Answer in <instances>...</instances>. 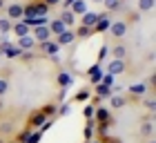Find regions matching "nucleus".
<instances>
[{
  "mask_svg": "<svg viewBox=\"0 0 156 143\" xmlns=\"http://www.w3.org/2000/svg\"><path fill=\"white\" fill-rule=\"evenodd\" d=\"M147 143H156V141H147Z\"/></svg>",
  "mask_w": 156,
  "mask_h": 143,
  "instance_id": "nucleus-46",
  "label": "nucleus"
},
{
  "mask_svg": "<svg viewBox=\"0 0 156 143\" xmlns=\"http://www.w3.org/2000/svg\"><path fill=\"white\" fill-rule=\"evenodd\" d=\"M94 127H96V121H94V119H89V121H87V125H85V130H83L85 141H91V139H94Z\"/></svg>",
  "mask_w": 156,
  "mask_h": 143,
  "instance_id": "nucleus-25",
  "label": "nucleus"
},
{
  "mask_svg": "<svg viewBox=\"0 0 156 143\" xmlns=\"http://www.w3.org/2000/svg\"><path fill=\"white\" fill-rule=\"evenodd\" d=\"M11 34L16 36V38H23V36H29L31 34V27H27L23 20H18V23L11 25Z\"/></svg>",
  "mask_w": 156,
  "mask_h": 143,
  "instance_id": "nucleus-13",
  "label": "nucleus"
},
{
  "mask_svg": "<svg viewBox=\"0 0 156 143\" xmlns=\"http://www.w3.org/2000/svg\"><path fill=\"white\" fill-rule=\"evenodd\" d=\"M94 121H96V123H112V110L105 107V105H96Z\"/></svg>",
  "mask_w": 156,
  "mask_h": 143,
  "instance_id": "nucleus-4",
  "label": "nucleus"
},
{
  "mask_svg": "<svg viewBox=\"0 0 156 143\" xmlns=\"http://www.w3.org/2000/svg\"><path fill=\"white\" fill-rule=\"evenodd\" d=\"M5 110V103H2V98H0V112H2Z\"/></svg>",
  "mask_w": 156,
  "mask_h": 143,
  "instance_id": "nucleus-43",
  "label": "nucleus"
},
{
  "mask_svg": "<svg viewBox=\"0 0 156 143\" xmlns=\"http://www.w3.org/2000/svg\"><path fill=\"white\" fill-rule=\"evenodd\" d=\"M140 103H143L147 110H150L152 114H154V110H156V103H154V96H145V98H140Z\"/></svg>",
  "mask_w": 156,
  "mask_h": 143,
  "instance_id": "nucleus-34",
  "label": "nucleus"
},
{
  "mask_svg": "<svg viewBox=\"0 0 156 143\" xmlns=\"http://www.w3.org/2000/svg\"><path fill=\"white\" fill-rule=\"evenodd\" d=\"M58 20L67 27V29H72V27L76 25V16H74V13L69 11V9H62V11H60V16H58Z\"/></svg>",
  "mask_w": 156,
  "mask_h": 143,
  "instance_id": "nucleus-17",
  "label": "nucleus"
},
{
  "mask_svg": "<svg viewBox=\"0 0 156 143\" xmlns=\"http://www.w3.org/2000/svg\"><path fill=\"white\" fill-rule=\"evenodd\" d=\"M40 2H45V5L49 7V9H51V7H56V5H60L62 0H40Z\"/></svg>",
  "mask_w": 156,
  "mask_h": 143,
  "instance_id": "nucleus-40",
  "label": "nucleus"
},
{
  "mask_svg": "<svg viewBox=\"0 0 156 143\" xmlns=\"http://www.w3.org/2000/svg\"><path fill=\"white\" fill-rule=\"evenodd\" d=\"M11 132H13V121H2L0 123V137H7Z\"/></svg>",
  "mask_w": 156,
  "mask_h": 143,
  "instance_id": "nucleus-29",
  "label": "nucleus"
},
{
  "mask_svg": "<svg viewBox=\"0 0 156 143\" xmlns=\"http://www.w3.org/2000/svg\"><path fill=\"white\" fill-rule=\"evenodd\" d=\"M7 90H9V81H7V78L2 76V78H0V96L7 94Z\"/></svg>",
  "mask_w": 156,
  "mask_h": 143,
  "instance_id": "nucleus-39",
  "label": "nucleus"
},
{
  "mask_svg": "<svg viewBox=\"0 0 156 143\" xmlns=\"http://www.w3.org/2000/svg\"><path fill=\"white\" fill-rule=\"evenodd\" d=\"M36 45H38V42L34 40L31 34H29V36H23V38H16V47H20L23 52H34Z\"/></svg>",
  "mask_w": 156,
  "mask_h": 143,
  "instance_id": "nucleus-11",
  "label": "nucleus"
},
{
  "mask_svg": "<svg viewBox=\"0 0 156 143\" xmlns=\"http://www.w3.org/2000/svg\"><path fill=\"white\" fill-rule=\"evenodd\" d=\"M96 2H103V0H96Z\"/></svg>",
  "mask_w": 156,
  "mask_h": 143,
  "instance_id": "nucleus-47",
  "label": "nucleus"
},
{
  "mask_svg": "<svg viewBox=\"0 0 156 143\" xmlns=\"http://www.w3.org/2000/svg\"><path fill=\"white\" fill-rule=\"evenodd\" d=\"M56 110H58V105H56V103H45L40 107V112L45 114L47 119H56Z\"/></svg>",
  "mask_w": 156,
  "mask_h": 143,
  "instance_id": "nucleus-24",
  "label": "nucleus"
},
{
  "mask_svg": "<svg viewBox=\"0 0 156 143\" xmlns=\"http://www.w3.org/2000/svg\"><path fill=\"white\" fill-rule=\"evenodd\" d=\"M127 103L129 101H127V96H123V94H112L109 96V107L112 110H120V107H125Z\"/></svg>",
  "mask_w": 156,
  "mask_h": 143,
  "instance_id": "nucleus-18",
  "label": "nucleus"
},
{
  "mask_svg": "<svg viewBox=\"0 0 156 143\" xmlns=\"http://www.w3.org/2000/svg\"><path fill=\"white\" fill-rule=\"evenodd\" d=\"M112 94H114V92H112V87H107V85H103V83L96 85V96L101 98V101H103V98H109Z\"/></svg>",
  "mask_w": 156,
  "mask_h": 143,
  "instance_id": "nucleus-23",
  "label": "nucleus"
},
{
  "mask_svg": "<svg viewBox=\"0 0 156 143\" xmlns=\"http://www.w3.org/2000/svg\"><path fill=\"white\" fill-rule=\"evenodd\" d=\"M0 143H5V139H2V137H0Z\"/></svg>",
  "mask_w": 156,
  "mask_h": 143,
  "instance_id": "nucleus-45",
  "label": "nucleus"
},
{
  "mask_svg": "<svg viewBox=\"0 0 156 143\" xmlns=\"http://www.w3.org/2000/svg\"><path fill=\"white\" fill-rule=\"evenodd\" d=\"M125 72H127V61H114V58H112L107 63V74L120 76V74H125Z\"/></svg>",
  "mask_w": 156,
  "mask_h": 143,
  "instance_id": "nucleus-5",
  "label": "nucleus"
},
{
  "mask_svg": "<svg viewBox=\"0 0 156 143\" xmlns=\"http://www.w3.org/2000/svg\"><path fill=\"white\" fill-rule=\"evenodd\" d=\"M127 92H129V96H127L129 103H140V98H145L147 94H150V90H147L145 83H134V85L127 87Z\"/></svg>",
  "mask_w": 156,
  "mask_h": 143,
  "instance_id": "nucleus-1",
  "label": "nucleus"
},
{
  "mask_svg": "<svg viewBox=\"0 0 156 143\" xmlns=\"http://www.w3.org/2000/svg\"><path fill=\"white\" fill-rule=\"evenodd\" d=\"M56 83H58L60 90H67L69 85L74 83V76L69 74V72H58V76H56Z\"/></svg>",
  "mask_w": 156,
  "mask_h": 143,
  "instance_id": "nucleus-15",
  "label": "nucleus"
},
{
  "mask_svg": "<svg viewBox=\"0 0 156 143\" xmlns=\"http://www.w3.org/2000/svg\"><path fill=\"white\" fill-rule=\"evenodd\" d=\"M31 36L36 42H45V40H51V31H49V27H31Z\"/></svg>",
  "mask_w": 156,
  "mask_h": 143,
  "instance_id": "nucleus-9",
  "label": "nucleus"
},
{
  "mask_svg": "<svg viewBox=\"0 0 156 143\" xmlns=\"http://www.w3.org/2000/svg\"><path fill=\"white\" fill-rule=\"evenodd\" d=\"M112 13L107 11H103V13H98V20H96V25H94V34H105V31H109V25H112Z\"/></svg>",
  "mask_w": 156,
  "mask_h": 143,
  "instance_id": "nucleus-3",
  "label": "nucleus"
},
{
  "mask_svg": "<svg viewBox=\"0 0 156 143\" xmlns=\"http://www.w3.org/2000/svg\"><path fill=\"white\" fill-rule=\"evenodd\" d=\"M69 11L74 13V16H83V13H87V0H74L72 5H69Z\"/></svg>",
  "mask_w": 156,
  "mask_h": 143,
  "instance_id": "nucleus-14",
  "label": "nucleus"
},
{
  "mask_svg": "<svg viewBox=\"0 0 156 143\" xmlns=\"http://www.w3.org/2000/svg\"><path fill=\"white\" fill-rule=\"evenodd\" d=\"M29 132H31L29 127H25L23 132H18V134H16V139H13V141H16V143H25V141H27V137H29Z\"/></svg>",
  "mask_w": 156,
  "mask_h": 143,
  "instance_id": "nucleus-36",
  "label": "nucleus"
},
{
  "mask_svg": "<svg viewBox=\"0 0 156 143\" xmlns=\"http://www.w3.org/2000/svg\"><path fill=\"white\" fill-rule=\"evenodd\" d=\"M0 9H5V0H0Z\"/></svg>",
  "mask_w": 156,
  "mask_h": 143,
  "instance_id": "nucleus-44",
  "label": "nucleus"
},
{
  "mask_svg": "<svg viewBox=\"0 0 156 143\" xmlns=\"http://www.w3.org/2000/svg\"><path fill=\"white\" fill-rule=\"evenodd\" d=\"M11 25H13V23H11L7 16L0 18V36H9V34H11Z\"/></svg>",
  "mask_w": 156,
  "mask_h": 143,
  "instance_id": "nucleus-27",
  "label": "nucleus"
},
{
  "mask_svg": "<svg viewBox=\"0 0 156 143\" xmlns=\"http://www.w3.org/2000/svg\"><path fill=\"white\" fill-rule=\"evenodd\" d=\"M76 40V36H74V29H65L60 36H56V42H58L60 47H65V45H72V42Z\"/></svg>",
  "mask_w": 156,
  "mask_h": 143,
  "instance_id": "nucleus-16",
  "label": "nucleus"
},
{
  "mask_svg": "<svg viewBox=\"0 0 156 143\" xmlns=\"http://www.w3.org/2000/svg\"><path fill=\"white\" fill-rule=\"evenodd\" d=\"M109 34L114 36V38H123V36L127 34V20H112Z\"/></svg>",
  "mask_w": 156,
  "mask_h": 143,
  "instance_id": "nucleus-6",
  "label": "nucleus"
},
{
  "mask_svg": "<svg viewBox=\"0 0 156 143\" xmlns=\"http://www.w3.org/2000/svg\"><path fill=\"white\" fill-rule=\"evenodd\" d=\"M47 27H49V31H51V38H54V36H60L62 31L67 29V27L62 25L58 18H56V20H49V25H47Z\"/></svg>",
  "mask_w": 156,
  "mask_h": 143,
  "instance_id": "nucleus-21",
  "label": "nucleus"
},
{
  "mask_svg": "<svg viewBox=\"0 0 156 143\" xmlns=\"http://www.w3.org/2000/svg\"><path fill=\"white\" fill-rule=\"evenodd\" d=\"M96 20H98V13H96V11H87V13H83V16H80V25H83V27H89V29H94Z\"/></svg>",
  "mask_w": 156,
  "mask_h": 143,
  "instance_id": "nucleus-19",
  "label": "nucleus"
},
{
  "mask_svg": "<svg viewBox=\"0 0 156 143\" xmlns=\"http://www.w3.org/2000/svg\"><path fill=\"white\" fill-rule=\"evenodd\" d=\"M101 83L107 85V87H114V76H112V74H103V81Z\"/></svg>",
  "mask_w": 156,
  "mask_h": 143,
  "instance_id": "nucleus-37",
  "label": "nucleus"
},
{
  "mask_svg": "<svg viewBox=\"0 0 156 143\" xmlns=\"http://www.w3.org/2000/svg\"><path fill=\"white\" fill-rule=\"evenodd\" d=\"M45 121H47V116H45V114H42L40 110H36L29 119H27V125H25V127H29V130H34V127H36V130H40Z\"/></svg>",
  "mask_w": 156,
  "mask_h": 143,
  "instance_id": "nucleus-7",
  "label": "nucleus"
},
{
  "mask_svg": "<svg viewBox=\"0 0 156 143\" xmlns=\"http://www.w3.org/2000/svg\"><path fill=\"white\" fill-rule=\"evenodd\" d=\"M87 74H89V83L91 85H98L103 81V74H105V69H103V65H98V63H94L89 69H87Z\"/></svg>",
  "mask_w": 156,
  "mask_h": 143,
  "instance_id": "nucleus-10",
  "label": "nucleus"
},
{
  "mask_svg": "<svg viewBox=\"0 0 156 143\" xmlns=\"http://www.w3.org/2000/svg\"><path fill=\"white\" fill-rule=\"evenodd\" d=\"M40 139H42V132H40V130H36V132H34V130H31L25 143H40Z\"/></svg>",
  "mask_w": 156,
  "mask_h": 143,
  "instance_id": "nucleus-32",
  "label": "nucleus"
},
{
  "mask_svg": "<svg viewBox=\"0 0 156 143\" xmlns=\"http://www.w3.org/2000/svg\"><path fill=\"white\" fill-rule=\"evenodd\" d=\"M107 56H109V47H107V45H103L101 49H98V56H96V58H98V65H103V61L107 58Z\"/></svg>",
  "mask_w": 156,
  "mask_h": 143,
  "instance_id": "nucleus-33",
  "label": "nucleus"
},
{
  "mask_svg": "<svg viewBox=\"0 0 156 143\" xmlns=\"http://www.w3.org/2000/svg\"><path fill=\"white\" fill-rule=\"evenodd\" d=\"M138 11H152L154 9V0H138Z\"/></svg>",
  "mask_w": 156,
  "mask_h": 143,
  "instance_id": "nucleus-30",
  "label": "nucleus"
},
{
  "mask_svg": "<svg viewBox=\"0 0 156 143\" xmlns=\"http://www.w3.org/2000/svg\"><path fill=\"white\" fill-rule=\"evenodd\" d=\"M7 18H9L11 23H18V20L23 18V2H11V5H7Z\"/></svg>",
  "mask_w": 156,
  "mask_h": 143,
  "instance_id": "nucleus-8",
  "label": "nucleus"
},
{
  "mask_svg": "<svg viewBox=\"0 0 156 143\" xmlns=\"http://www.w3.org/2000/svg\"><path fill=\"white\" fill-rule=\"evenodd\" d=\"M74 36L76 38H89V36H94V29H89V27H76L74 29Z\"/></svg>",
  "mask_w": 156,
  "mask_h": 143,
  "instance_id": "nucleus-28",
  "label": "nucleus"
},
{
  "mask_svg": "<svg viewBox=\"0 0 156 143\" xmlns=\"http://www.w3.org/2000/svg\"><path fill=\"white\" fill-rule=\"evenodd\" d=\"M83 143H89V141H83Z\"/></svg>",
  "mask_w": 156,
  "mask_h": 143,
  "instance_id": "nucleus-48",
  "label": "nucleus"
},
{
  "mask_svg": "<svg viewBox=\"0 0 156 143\" xmlns=\"http://www.w3.org/2000/svg\"><path fill=\"white\" fill-rule=\"evenodd\" d=\"M89 98H91V90L89 87H83V90H78L74 94V103H87Z\"/></svg>",
  "mask_w": 156,
  "mask_h": 143,
  "instance_id": "nucleus-22",
  "label": "nucleus"
},
{
  "mask_svg": "<svg viewBox=\"0 0 156 143\" xmlns=\"http://www.w3.org/2000/svg\"><path fill=\"white\" fill-rule=\"evenodd\" d=\"M0 58H2V54H0Z\"/></svg>",
  "mask_w": 156,
  "mask_h": 143,
  "instance_id": "nucleus-50",
  "label": "nucleus"
},
{
  "mask_svg": "<svg viewBox=\"0 0 156 143\" xmlns=\"http://www.w3.org/2000/svg\"><path fill=\"white\" fill-rule=\"evenodd\" d=\"M34 11H36V16H49V7L40 0H34Z\"/></svg>",
  "mask_w": 156,
  "mask_h": 143,
  "instance_id": "nucleus-26",
  "label": "nucleus"
},
{
  "mask_svg": "<svg viewBox=\"0 0 156 143\" xmlns=\"http://www.w3.org/2000/svg\"><path fill=\"white\" fill-rule=\"evenodd\" d=\"M103 143H123V141H120V139H112V137H107Z\"/></svg>",
  "mask_w": 156,
  "mask_h": 143,
  "instance_id": "nucleus-41",
  "label": "nucleus"
},
{
  "mask_svg": "<svg viewBox=\"0 0 156 143\" xmlns=\"http://www.w3.org/2000/svg\"><path fill=\"white\" fill-rule=\"evenodd\" d=\"M109 56L114 61H127V47L123 42H116L114 47H109Z\"/></svg>",
  "mask_w": 156,
  "mask_h": 143,
  "instance_id": "nucleus-12",
  "label": "nucleus"
},
{
  "mask_svg": "<svg viewBox=\"0 0 156 143\" xmlns=\"http://www.w3.org/2000/svg\"><path fill=\"white\" fill-rule=\"evenodd\" d=\"M89 143H103V141H101V139H91Z\"/></svg>",
  "mask_w": 156,
  "mask_h": 143,
  "instance_id": "nucleus-42",
  "label": "nucleus"
},
{
  "mask_svg": "<svg viewBox=\"0 0 156 143\" xmlns=\"http://www.w3.org/2000/svg\"><path fill=\"white\" fill-rule=\"evenodd\" d=\"M36 49H38L40 54H45V56H49V58H51V56H58V52H60V45H58V42H56V40L51 38V40L38 42V45H36Z\"/></svg>",
  "mask_w": 156,
  "mask_h": 143,
  "instance_id": "nucleus-2",
  "label": "nucleus"
},
{
  "mask_svg": "<svg viewBox=\"0 0 156 143\" xmlns=\"http://www.w3.org/2000/svg\"><path fill=\"white\" fill-rule=\"evenodd\" d=\"M67 114H72V103H62L56 110V116H67Z\"/></svg>",
  "mask_w": 156,
  "mask_h": 143,
  "instance_id": "nucleus-31",
  "label": "nucleus"
},
{
  "mask_svg": "<svg viewBox=\"0 0 156 143\" xmlns=\"http://www.w3.org/2000/svg\"><path fill=\"white\" fill-rule=\"evenodd\" d=\"M143 134H147V137L154 134V123H152V121H147V123L143 125Z\"/></svg>",
  "mask_w": 156,
  "mask_h": 143,
  "instance_id": "nucleus-38",
  "label": "nucleus"
},
{
  "mask_svg": "<svg viewBox=\"0 0 156 143\" xmlns=\"http://www.w3.org/2000/svg\"><path fill=\"white\" fill-rule=\"evenodd\" d=\"M94 110H96V107H94V105H89V103H87V105L83 107V116H85V121L94 119Z\"/></svg>",
  "mask_w": 156,
  "mask_h": 143,
  "instance_id": "nucleus-35",
  "label": "nucleus"
},
{
  "mask_svg": "<svg viewBox=\"0 0 156 143\" xmlns=\"http://www.w3.org/2000/svg\"><path fill=\"white\" fill-rule=\"evenodd\" d=\"M9 143H16V141H9Z\"/></svg>",
  "mask_w": 156,
  "mask_h": 143,
  "instance_id": "nucleus-49",
  "label": "nucleus"
},
{
  "mask_svg": "<svg viewBox=\"0 0 156 143\" xmlns=\"http://www.w3.org/2000/svg\"><path fill=\"white\" fill-rule=\"evenodd\" d=\"M103 5H105L107 13H116V11L123 9V0H103Z\"/></svg>",
  "mask_w": 156,
  "mask_h": 143,
  "instance_id": "nucleus-20",
  "label": "nucleus"
}]
</instances>
